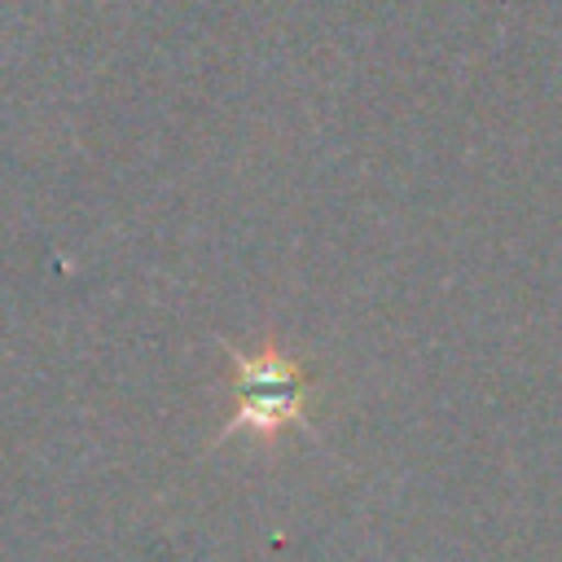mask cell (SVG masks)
I'll use <instances>...</instances> for the list:
<instances>
[{
    "instance_id": "obj_1",
    "label": "cell",
    "mask_w": 562,
    "mask_h": 562,
    "mask_svg": "<svg viewBox=\"0 0 562 562\" xmlns=\"http://www.w3.org/2000/svg\"><path fill=\"white\" fill-rule=\"evenodd\" d=\"M294 404V382L285 373V364L277 360H250L241 364V417L250 426H268L277 417H285Z\"/></svg>"
}]
</instances>
